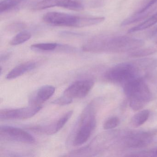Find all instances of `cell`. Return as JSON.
Masks as SVG:
<instances>
[{"label": "cell", "mask_w": 157, "mask_h": 157, "mask_svg": "<svg viewBox=\"0 0 157 157\" xmlns=\"http://www.w3.org/2000/svg\"><path fill=\"white\" fill-rule=\"evenodd\" d=\"M10 56V54L7 53V54H4L3 55H2L1 56V61H4L7 60L9 58Z\"/></svg>", "instance_id": "cell-23"}, {"label": "cell", "mask_w": 157, "mask_h": 157, "mask_svg": "<svg viewBox=\"0 0 157 157\" xmlns=\"http://www.w3.org/2000/svg\"><path fill=\"white\" fill-rule=\"evenodd\" d=\"M136 69L132 64L122 63L111 69L106 73L108 80L114 82H127L136 78Z\"/></svg>", "instance_id": "cell-5"}, {"label": "cell", "mask_w": 157, "mask_h": 157, "mask_svg": "<svg viewBox=\"0 0 157 157\" xmlns=\"http://www.w3.org/2000/svg\"><path fill=\"white\" fill-rule=\"evenodd\" d=\"M94 82L91 80H82L73 82L66 89L63 95L73 101V99L85 97L92 90Z\"/></svg>", "instance_id": "cell-9"}, {"label": "cell", "mask_w": 157, "mask_h": 157, "mask_svg": "<svg viewBox=\"0 0 157 157\" xmlns=\"http://www.w3.org/2000/svg\"><path fill=\"white\" fill-rule=\"evenodd\" d=\"M43 20L46 23L55 26L81 28L101 24L104 21L105 18L103 17L78 16L52 12L44 14Z\"/></svg>", "instance_id": "cell-2"}, {"label": "cell", "mask_w": 157, "mask_h": 157, "mask_svg": "<svg viewBox=\"0 0 157 157\" xmlns=\"http://www.w3.org/2000/svg\"><path fill=\"white\" fill-rule=\"evenodd\" d=\"M36 64L34 61H28L22 63L11 71L6 76L7 79L11 80L20 77L26 72L35 68Z\"/></svg>", "instance_id": "cell-12"}, {"label": "cell", "mask_w": 157, "mask_h": 157, "mask_svg": "<svg viewBox=\"0 0 157 157\" xmlns=\"http://www.w3.org/2000/svg\"><path fill=\"white\" fill-rule=\"evenodd\" d=\"M144 44V41L138 38L100 34L88 40L82 48L85 52H122L136 50Z\"/></svg>", "instance_id": "cell-1"}, {"label": "cell", "mask_w": 157, "mask_h": 157, "mask_svg": "<svg viewBox=\"0 0 157 157\" xmlns=\"http://www.w3.org/2000/svg\"><path fill=\"white\" fill-rule=\"evenodd\" d=\"M25 0H3L0 2V13L6 12L15 8Z\"/></svg>", "instance_id": "cell-18"}, {"label": "cell", "mask_w": 157, "mask_h": 157, "mask_svg": "<svg viewBox=\"0 0 157 157\" xmlns=\"http://www.w3.org/2000/svg\"><path fill=\"white\" fill-rule=\"evenodd\" d=\"M42 109L41 105H32L18 109H4L0 111L1 120L28 119L37 114Z\"/></svg>", "instance_id": "cell-8"}, {"label": "cell", "mask_w": 157, "mask_h": 157, "mask_svg": "<svg viewBox=\"0 0 157 157\" xmlns=\"http://www.w3.org/2000/svg\"><path fill=\"white\" fill-rule=\"evenodd\" d=\"M156 44H157V42H156Z\"/></svg>", "instance_id": "cell-26"}, {"label": "cell", "mask_w": 157, "mask_h": 157, "mask_svg": "<svg viewBox=\"0 0 157 157\" xmlns=\"http://www.w3.org/2000/svg\"><path fill=\"white\" fill-rule=\"evenodd\" d=\"M157 33V28H156V29H155V30H154V31L153 32H152V33H151V36H153L155 35H156V34Z\"/></svg>", "instance_id": "cell-24"}, {"label": "cell", "mask_w": 157, "mask_h": 157, "mask_svg": "<svg viewBox=\"0 0 157 157\" xmlns=\"http://www.w3.org/2000/svg\"><path fill=\"white\" fill-rule=\"evenodd\" d=\"M156 131L141 132L130 135L127 140V145L132 147H141L147 146L151 141Z\"/></svg>", "instance_id": "cell-10"}, {"label": "cell", "mask_w": 157, "mask_h": 157, "mask_svg": "<svg viewBox=\"0 0 157 157\" xmlns=\"http://www.w3.org/2000/svg\"><path fill=\"white\" fill-rule=\"evenodd\" d=\"M0 137L4 140L25 143H33L35 139L25 130L10 126H2L0 128Z\"/></svg>", "instance_id": "cell-7"}, {"label": "cell", "mask_w": 157, "mask_h": 157, "mask_svg": "<svg viewBox=\"0 0 157 157\" xmlns=\"http://www.w3.org/2000/svg\"><path fill=\"white\" fill-rule=\"evenodd\" d=\"M72 114H73V111H69L60 119H59V120H58L57 122L55 124V125L50 127V133H51L50 135L55 134L59 131L66 124L69 119L71 117Z\"/></svg>", "instance_id": "cell-16"}, {"label": "cell", "mask_w": 157, "mask_h": 157, "mask_svg": "<svg viewBox=\"0 0 157 157\" xmlns=\"http://www.w3.org/2000/svg\"><path fill=\"white\" fill-rule=\"evenodd\" d=\"M157 23V12L149 17L146 21L128 30V33H136L148 29Z\"/></svg>", "instance_id": "cell-13"}, {"label": "cell", "mask_w": 157, "mask_h": 157, "mask_svg": "<svg viewBox=\"0 0 157 157\" xmlns=\"http://www.w3.org/2000/svg\"><path fill=\"white\" fill-rule=\"evenodd\" d=\"M149 114V111L147 110L140 111L132 117L131 124L135 127L142 125L148 119Z\"/></svg>", "instance_id": "cell-14"}, {"label": "cell", "mask_w": 157, "mask_h": 157, "mask_svg": "<svg viewBox=\"0 0 157 157\" xmlns=\"http://www.w3.org/2000/svg\"><path fill=\"white\" fill-rule=\"evenodd\" d=\"M119 123V119L117 117H113L105 121L104 124L105 129H111L117 126Z\"/></svg>", "instance_id": "cell-20"}, {"label": "cell", "mask_w": 157, "mask_h": 157, "mask_svg": "<svg viewBox=\"0 0 157 157\" xmlns=\"http://www.w3.org/2000/svg\"><path fill=\"white\" fill-rule=\"evenodd\" d=\"M124 90L130 98V107L135 111L143 108L152 97L148 87L140 78H135L125 83Z\"/></svg>", "instance_id": "cell-3"}, {"label": "cell", "mask_w": 157, "mask_h": 157, "mask_svg": "<svg viewBox=\"0 0 157 157\" xmlns=\"http://www.w3.org/2000/svg\"><path fill=\"white\" fill-rule=\"evenodd\" d=\"M24 27V25L22 23H17L15 24L12 25L10 26V29L13 30H17L18 29H22Z\"/></svg>", "instance_id": "cell-22"}, {"label": "cell", "mask_w": 157, "mask_h": 157, "mask_svg": "<svg viewBox=\"0 0 157 157\" xmlns=\"http://www.w3.org/2000/svg\"><path fill=\"white\" fill-rule=\"evenodd\" d=\"M72 101H73L62 95L61 97L53 101L52 103L55 105H65L71 103Z\"/></svg>", "instance_id": "cell-21"}, {"label": "cell", "mask_w": 157, "mask_h": 157, "mask_svg": "<svg viewBox=\"0 0 157 157\" xmlns=\"http://www.w3.org/2000/svg\"><path fill=\"white\" fill-rule=\"evenodd\" d=\"M79 124L73 141V145L75 147L82 146L87 142L96 127V119L92 104L89 105L84 109Z\"/></svg>", "instance_id": "cell-4"}, {"label": "cell", "mask_w": 157, "mask_h": 157, "mask_svg": "<svg viewBox=\"0 0 157 157\" xmlns=\"http://www.w3.org/2000/svg\"><path fill=\"white\" fill-rule=\"evenodd\" d=\"M156 51L157 50L153 48H139L136 50H133L129 54V56L133 57H140L152 55L156 53Z\"/></svg>", "instance_id": "cell-19"}, {"label": "cell", "mask_w": 157, "mask_h": 157, "mask_svg": "<svg viewBox=\"0 0 157 157\" xmlns=\"http://www.w3.org/2000/svg\"><path fill=\"white\" fill-rule=\"evenodd\" d=\"M153 154H154V156H157V149L154 151V152H153Z\"/></svg>", "instance_id": "cell-25"}, {"label": "cell", "mask_w": 157, "mask_h": 157, "mask_svg": "<svg viewBox=\"0 0 157 157\" xmlns=\"http://www.w3.org/2000/svg\"><path fill=\"white\" fill-rule=\"evenodd\" d=\"M56 89L52 85L42 86L37 90L33 99L31 102L32 105H40L39 104L48 100L55 93Z\"/></svg>", "instance_id": "cell-11"}, {"label": "cell", "mask_w": 157, "mask_h": 157, "mask_svg": "<svg viewBox=\"0 0 157 157\" xmlns=\"http://www.w3.org/2000/svg\"><path fill=\"white\" fill-rule=\"evenodd\" d=\"M59 46L60 44L55 43H40L32 45L31 49L33 51L50 52L56 50Z\"/></svg>", "instance_id": "cell-15"}, {"label": "cell", "mask_w": 157, "mask_h": 157, "mask_svg": "<svg viewBox=\"0 0 157 157\" xmlns=\"http://www.w3.org/2000/svg\"><path fill=\"white\" fill-rule=\"evenodd\" d=\"M32 37V34L27 31H22L16 35L10 42L12 46L18 45L27 42Z\"/></svg>", "instance_id": "cell-17"}, {"label": "cell", "mask_w": 157, "mask_h": 157, "mask_svg": "<svg viewBox=\"0 0 157 157\" xmlns=\"http://www.w3.org/2000/svg\"><path fill=\"white\" fill-rule=\"evenodd\" d=\"M59 7L73 11H81L84 9L81 0H42L35 4L32 9L42 10L49 8Z\"/></svg>", "instance_id": "cell-6"}]
</instances>
